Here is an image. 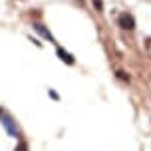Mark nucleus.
<instances>
[{"instance_id":"nucleus-1","label":"nucleus","mask_w":151,"mask_h":151,"mask_svg":"<svg viewBox=\"0 0 151 151\" xmlns=\"http://www.w3.org/2000/svg\"><path fill=\"white\" fill-rule=\"evenodd\" d=\"M0 119H2V125L8 129V133H10V135H12V137H18V127H16V123H14V119H12V117H8V115H4V113H2V115H0Z\"/></svg>"},{"instance_id":"nucleus-2","label":"nucleus","mask_w":151,"mask_h":151,"mask_svg":"<svg viewBox=\"0 0 151 151\" xmlns=\"http://www.w3.org/2000/svg\"><path fill=\"white\" fill-rule=\"evenodd\" d=\"M119 26L123 28V30H133V28H135L133 16H131V14H121L119 16Z\"/></svg>"},{"instance_id":"nucleus-3","label":"nucleus","mask_w":151,"mask_h":151,"mask_svg":"<svg viewBox=\"0 0 151 151\" xmlns=\"http://www.w3.org/2000/svg\"><path fill=\"white\" fill-rule=\"evenodd\" d=\"M58 56H60V60L62 62H66V64H70V66H72V64H74V56H72V54H68L66 52V50H62V48H58Z\"/></svg>"},{"instance_id":"nucleus-4","label":"nucleus","mask_w":151,"mask_h":151,"mask_svg":"<svg viewBox=\"0 0 151 151\" xmlns=\"http://www.w3.org/2000/svg\"><path fill=\"white\" fill-rule=\"evenodd\" d=\"M34 30H36L38 34H42V36H44V38H48L50 42H54V36H52V34H50V32H48V30H46V28H44V26H42V24H34Z\"/></svg>"},{"instance_id":"nucleus-5","label":"nucleus","mask_w":151,"mask_h":151,"mask_svg":"<svg viewBox=\"0 0 151 151\" xmlns=\"http://www.w3.org/2000/svg\"><path fill=\"white\" fill-rule=\"evenodd\" d=\"M117 78H119V80H123V82H129V78L125 76V72H117Z\"/></svg>"},{"instance_id":"nucleus-6","label":"nucleus","mask_w":151,"mask_h":151,"mask_svg":"<svg viewBox=\"0 0 151 151\" xmlns=\"http://www.w3.org/2000/svg\"><path fill=\"white\" fill-rule=\"evenodd\" d=\"M16 151H28V147H26V143H20V145H18V149H16Z\"/></svg>"},{"instance_id":"nucleus-7","label":"nucleus","mask_w":151,"mask_h":151,"mask_svg":"<svg viewBox=\"0 0 151 151\" xmlns=\"http://www.w3.org/2000/svg\"><path fill=\"white\" fill-rule=\"evenodd\" d=\"M0 115H2V109H0Z\"/></svg>"}]
</instances>
